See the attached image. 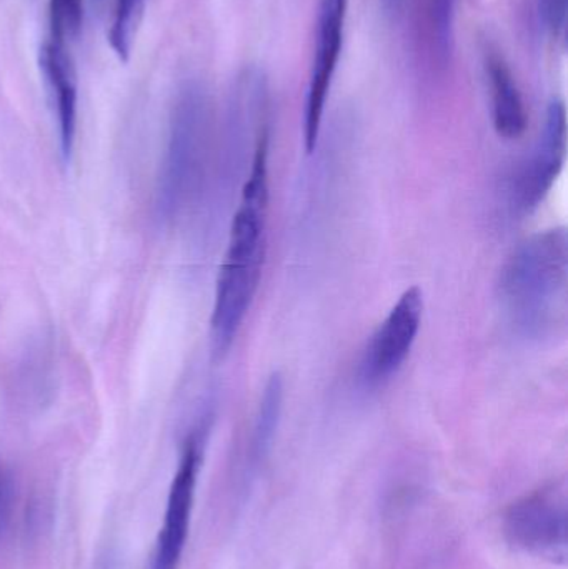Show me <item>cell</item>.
<instances>
[{
	"label": "cell",
	"instance_id": "cell-4",
	"mask_svg": "<svg viewBox=\"0 0 568 569\" xmlns=\"http://www.w3.org/2000/svg\"><path fill=\"white\" fill-rule=\"evenodd\" d=\"M504 535L516 550L564 565L567 561L566 488L550 487L527 495L507 510Z\"/></svg>",
	"mask_w": 568,
	"mask_h": 569
},
{
	"label": "cell",
	"instance_id": "cell-7",
	"mask_svg": "<svg viewBox=\"0 0 568 569\" xmlns=\"http://www.w3.org/2000/svg\"><path fill=\"white\" fill-rule=\"evenodd\" d=\"M202 457V437L199 433H192L183 445L176 475L170 483L162 527L157 537L150 569H179L182 563Z\"/></svg>",
	"mask_w": 568,
	"mask_h": 569
},
{
	"label": "cell",
	"instance_id": "cell-5",
	"mask_svg": "<svg viewBox=\"0 0 568 569\" xmlns=\"http://www.w3.org/2000/svg\"><path fill=\"white\" fill-rule=\"evenodd\" d=\"M567 157V112L560 99L550 100L536 146L510 183V206L519 216L539 209L562 172Z\"/></svg>",
	"mask_w": 568,
	"mask_h": 569
},
{
	"label": "cell",
	"instance_id": "cell-6",
	"mask_svg": "<svg viewBox=\"0 0 568 569\" xmlns=\"http://www.w3.org/2000/svg\"><path fill=\"white\" fill-rule=\"evenodd\" d=\"M422 315V290L412 287L403 291L363 350L357 373L362 387H382L400 370L416 343Z\"/></svg>",
	"mask_w": 568,
	"mask_h": 569
},
{
	"label": "cell",
	"instance_id": "cell-10",
	"mask_svg": "<svg viewBox=\"0 0 568 569\" xmlns=\"http://www.w3.org/2000/svg\"><path fill=\"white\" fill-rule=\"evenodd\" d=\"M486 70L487 77H489L490 93H492V117L496 132L507 140L519 139L527 129V112L512 70L507 66L504 57L494 50L487 52Z\"/></svg>",
	"mask_w": 568,
	"mask_h": 569
},
{
	"label": "cell",
	"instance_id": "cell-12",
	"mask_svg": "<svg viewBox=\"0 0 568 569\" xmlns=\"http://www.w3.org/2000/svg\"><path fill=\"white\" fill-rule=\"evenodd\" d=\"M146 0H117L109 42L120 62H129Z\"/></svg>",
	"mask_w": 568,
	"mask_h": 569
},
{
	"label": "cell",
	"instance_id": "cell-13",
	"mask_svg": "<svg viewBox=\"0 0 568 569\" xmlns=\"http://www.w3.org/2000/svg\"><path fill=\"white\" fill-rule=\"evenodd\" d=\"M459 0H430L429 29L432 50L439 63L447 66L454 52Z\"/></svg>",
	"mask_w": 568,
	"mask_h": 569
},
{
	"label": "cell",
	"instance_id": "cell-17",
	"mask_svg": "<svg viewBox=\"0 0 568 569\" xmlns=\"http://www.w3.org/2000/svg\"><path fill=\"white\" fill-rule=\"evenodd\" d=\"M2 495H3V491H2V478H0V508H2Z\"/></svg>",
	"mask_w": 568,
	"mask_h": 569
},
{
	"label": "cell",
	"instance_id": "cell-9",
	"mask_svg": "<svg viewBox=\"0 0 568 569\" xmlns=\"http://www.w3.org/2000/svg\"><path fill=\"white\" fill-rule=\"evenodd\" d=\"M40 69L56 106L60 152L69 160L77 133V77L67 43L49 37L40 49Z\"/></svg>",
	"mask_w": 568,
	"mask_h": 569
},
{
	"label": "cell",
	"instance_id": "cell-8",
	"mask_svg": "<svg viewBox=\"0 0 568 569\" xmlns=\"http://www.w3.org/2000/svg\"><path fill=\"white\" fill-rule=\"evenodd\" d=\"M349 0H320L317 13V42L307 89L306 113H303V142L307 153H312L319 142L327 97L336 76L337 63L342 52L343 27H346Z\"/></svg>",
	"mask_w": 568,
	"mask_h": 569
},
{
	"label": "cell",
	"instance_id": "cell-16",
	"mask_svg": "<svg viewBox=\"0 0 568 569\" xmlns=\"http://www.w3.org/2000/svg\"><path fill=\"white\" fill-rule=\"evenodd\" d=\"M403 2H406V0H383V6H386L389 12H396V10H399L400 7L403 6Z\"/></svg>",
	"mask_w": 568,
	"mask_h": 569
},
{
	"label": "cell",
	"instance_id": "cell-2",
	"mask_svg": "<svg viewBox=\"0 0 568 569\" xmlns=\"http://www.w3.org/2000/svg\"><path fill=\"white\" fill-rule=\"evenodd\" d=\"M568 236L544 230L510 257L500 277V298L510 325L522 337L544 338L566 323Z\"/></svg>",
	"mask_w": 568,
	"mask_h": 569
},
{
	"label": "cell",
	"instance_id": "cell-14",
	"mask_svg": "<svg viewBox=\"0 0 568 569\" xmlns=\"http://www.w3.org/2000/svg\"><path fill=\"white\" fill-rule=\"evenodd\" d=\"M83 0H49L50 39L69 46L82 30Z\"/></svg>",
	"mask_w": 568,
	"mask_h": 569
},
{
	"label": "cell",
	"instance_id": "cell-3",
	"mask_svg": "<svg viewBox=\"0 0 568 569\" xmlns=\"http://www.w3.org/2000/svg\"><path fill=\"white\" fill-rule=\"evenodd\" d=\"M209 139V97L200 83H187L180 90L170 117L169 139L157 190L160 216H177L196 192L206 166Z\"/></svg>",
	"mask_w": 568,
	"mask_h": 569
},
{
	"label": "cell",
	"instance_id": "cell-15",
	"mask_svg": "<svg viewBox=\"0 0 568 569\" xmlns=\"http://www.w3.org/2000/svg\"><path fill=\"white\" fill-rule=\"evenodd\" d=\"M568 0H537L540 22L556 39L566 36Z\"/></svg>",
	"mask_w": 568,
	"mask_h": 569
},
{
	"label": "cell",
	"instance_id": "cell-1",
	"mask_svg": "<svg viewBox=\"0 0 568 569\" xmlns=\"http://www.w3.org/2000/svg\"><path fill=\"white\" fill-rule=\"evenodd\" d=\"M269 203V147L260 143L253 152L242 200L233 216L229 246L217 277L210 337L219 357L236 341L252 305L266 259V220Z\"/></svg>",
	"mask_w": 568,
	"mask_h": 569
},
{
	"label": "cell",
	"instance_id": "cell-11",
	"mask_svg": "<svg viewBox=\"0 0 568 569\" xmlns=\"http://www.w3.org/2000/svg\"><path fill=\"white\" fill-rule=\"evenodd\" d=\"M283 403V381L279 373H273L267 381L263 390L262 400H260L259 411H257L256 425H253L252 435V461L259 465L269 453L272 447L273 437H276L277 425L280 420V411Z\"/></svg>",
	"mask_w": 568,
	"mask_h": 569
}]
</instances>
